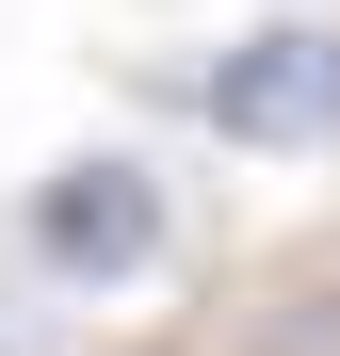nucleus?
I'll list each match as a JSON object with an SVG mask.
<instances>
[{
  "label": "nucleus",
  "instance_id": "1",
  "mask_svg": "<svg viewBox=\"0 0 340 356\" xmlns=\"http://www.w3.org/2000/svg\"><path fill=\"white\" fill-rule=\"evenodd\" d=\"M33 259L81 275V291L146 275V259H162V178H146V162H65V178H33Z\"/></svg>",
  "mask_w": 340,
  "mask_h": 356
},
{
  "label": "nucleus",
  "instance_id": "2",
  "mask_svg": "<svg viewBox=\"0 0 340 356\" xmlns=\"http://www.w3.org/2000/svg\"><path fill=\"white\" fill-rule=\"evenodd\" d=\"M211 130L227 146H324L340 130V33H243L211 65Z\"/></svg>",
  "mask_w": 340,
  "mask_h": 356
}]
</instances>
